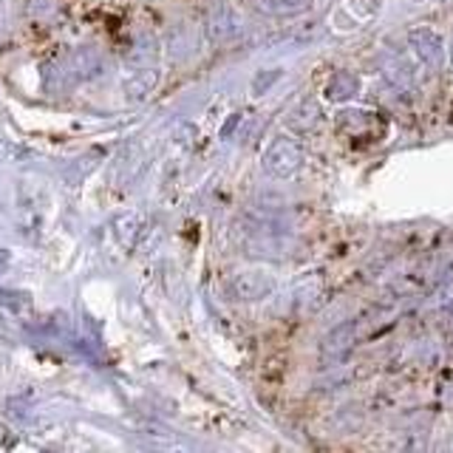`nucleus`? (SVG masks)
<instances>
[{
    "instance_id": "f257e3e1",
    "label": "nucleus",
    "mask_w": 453,
    "mask_h": 453,
    "mask_svg": "<svg viewBox=\"0 0 453 453\" xmlns=\"http://www.w3.org/2000/svg\"><path fill=\"white\" fill-rule=\"evenodd\" d=\"M297 165H301V150H297V145H292V142H278L264 159V167L278 179L292 176L297 170Z\"/></svg>"
},
{
    "instance_id": "f03ea898",
    "label": "nucleus",
    "mask_w": 453,
    "mask_h": 453,
    "mask_svg": "<svg viewBox=\"0 0 453 453\" xmlns=\"http://www.w3.org/2000/svg\"><path fill=\"white\" fill-rule=\"evenodd\" d=\"M233 292L238 301H261L273 292V278L264 273H241L233 283Z\"/></svg>"
},
{
    "instance_id": "7ed1b4c3",
    "label": "nucleus",
    "mask_w": 453,
    "mask_h": 453,
    "mask_svg": "<svg viewBox=\"0 0 453 453\" xmlns=\"http://www.w3.org/2000/svg\"><path fill=\"white\" fill-rule=\"evenodd\" d=\"M354 340H357V326H354V323H343V326H337V329L323 340L320 354H323L326 360H343L346 354L351 351Z\"/></svg>"
},
{
    "instance_id": "20e7f679",
    "label": "nucleus",
    "mask_w": 453,
    "mask_h": 453,
    "mask_svg": "<svg viewBox=\"0 0 453 453\" xmlns=\"http://www.w3.org/2000/svg\"><path fill=\"white\" fill-rule=\"evenodd\" d=\"M411 46H414L417 57L431 68H439V49H442V40H439L431 28H419V32L411 35Z\"/></svg>"
},
{
    "instance_id": "39448f33",
    "label": "nucleus",
    "mask_w": 453,
    "mask_h": 453,
    "mask_svg": "<svg viewBox=\"0 0 453 453\" xmlns=\"http://www.w3.org/2000/svg\"><path fill=\"white\" fill-rule=\"evenodd\" d=\"M252 4L264 14H295L303 12L309 6V0H252Z\"/></svg>"
}]
</instances>
